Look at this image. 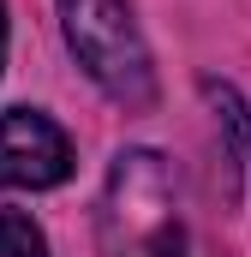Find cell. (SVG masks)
Wrapping results in <instances>:
<instances>
[{"label": "cell", "instance_id": "cell-1", "mask_svg": "<svg viewBox=\"0 0 251 257\" xmlns=\"http://www.w3.org/2000/svg\"><path fill=\"white\" fill-rule=\"evenodd\" d=\"M102 251L108 257H203L180 215V186L156 150H126L102 192Z\"/></svg>", "mask_w": 251, "mask_h": 257}, {"label": "cell", "instance_id": "cell-2", "mask_svg": "<svg viewBox=\"0 0 251 257\" xmlns=\"http://www.w3.org/2000/svg\"><path fill=\"white\" fill-rule=\"evenodd\" d=\"M60 30L78 66L120 108L144 114L156 102V66H150V42L132 18V0H60Z\"/></svg>", "mask_w": 251, "mask_h": 257}, {"label": "cell", "instance_id": "cell-3", "mask_svg": "<svg viewBox=\"0 0 251 257\" xmlns=\"http://www.w3.org/2000/svg\"><path fill=\"white\" fill-rule=\"evenodd\" d=\"M66 174H72V144L48 114L36 108L0 114V192H48Z\"/></svg>", "mask_w": 251, "mask_h": 257}, {"label": "cell", "instance_id": "cell-4", "mask_svg": "<svg viewBox=\"0 0 251 257\" xmlns=\"http://www.w3.org/2000/svg\"><path fill=\"white\" fill-rule=\"evenodd\" d=\"M0 257H48V239L30 215L18 209H0Z\"/></svg>", "mask_w": 251, "mask_h": 257}, {"label": "cell", "instance_id": "cell-5", "mask_svg": "<svg viewBox=\"0 0 251 257\" xmlns=\"http://www.w3.org/2000/svg\"><path fill=\"white\" fill-rule=\"evenodd\" d=\"M0 60H6V6H0Z\"/></svg>", "mask_w": 251, "mask_h": 257}]
</instances>
